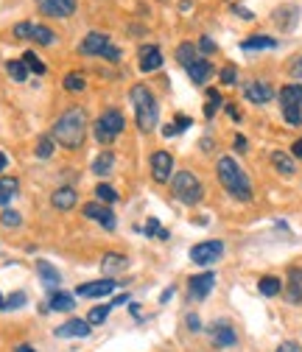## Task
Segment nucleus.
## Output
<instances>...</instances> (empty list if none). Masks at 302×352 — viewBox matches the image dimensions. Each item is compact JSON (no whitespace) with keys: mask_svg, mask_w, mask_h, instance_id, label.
<instances>
[{"mask_svg":"<svg viewBox=\"0 0 302 352\" xmlns=\"http://www.w3.org/2000/svg\"><path fill=\"white\" fill-rule=\"evenodd\" d=\"M51 138L56 143H62L65 148H81L84 146V138H87V112H84V107H70L54 123Z\"/></svg>","mask_w":302,"mask_h":352,"instance_id":"obj_1","label":"nucleus"},{"mask_svg":"<svg viewBox=\"0 0 302 352\" xmlns=\"http://www.w3.org/2000/svg\"><path fill=\"white\" fill-rule=\"evenodd\" d=\"M215 173H219L222 188L233 199H238V201H249L252 199V182H249V176L244 173V168L233 157H222L219 165H215Z\"/></svg>","mask_w":302,"mask_h":352,"instance_id":"obj_2","label":"nucleus"},{"mask_svg":"<svg viewBox=\"0 0 302 352\" xmlns=\"http://www.w3.org/2000/svg\"><path fill=\"white\" fill-rule=\"evenodd\" d=\"M132 104H135L138 129H140V131H151V129L157 126L160 107H157V98L151 96L149 87H143V84H135V87H132Z\"/></svg>","mask_w":302,"mask_h":352,"instance_id":"obj_3","label":"nucleus"},{"mask_svg":"<svg viewBox=\"0 0 302 352\" xmlns=\"http://www.w3.org/2000/svg\"><path fill=\"white\" fill-rule=\"evenodd\" d=\"M171 190H174V196H177L182 204H188V207H193V204H199V201L204 199V188H202V182L196 179V173H191V170L174 173V185H171Z\"/></svg>","mask_w":302,"mask_h":352,"instance_id":"obj_4","label":"nucleus"},{"mask_svg":"<svg viewBox=\"0 0 302 352\" xmlns=\"http://www.w3.org/2000/svg\"><path fill=\"white\" fill-rule=\"evenodd\" d=\"M280 104H283V118L291 126L302 123V84H285L280 90Z\"/></svg>","mask_w":302,"mask_h":352,"instance_id":"obj_5","label":"nucleus"},{"mask_svg":"<svg viewBox=\"0 0 302 352\" xmlns=\"http://www.w3.org/2000/svg\"><path fill=\"white\" fill-rule=\"evenodd\" d=\"M123 129H126L123 115H120L118 109H107V112L96 120V140L104 143V146H109L115 138H120V131H123Z\"/></svg>","mask_w":302,"mask_h":352,"instance_id":"obj_6","label":"nucleus"},{"mask_svg":"<svg viewBox=\"0 0 302 352\" xmlns=\"http://www.w3.org/2000/svg\"><path fill=\"white\" fill-rule=\"evenodd\" d=\"M14 36L17 39H34V42H39V45H54L56 42V34L48 25H34V23H17Z\"/></svg>","mask_w":302,"mask_h":352,"instance_id":"obj_7","label":"nucleus"},{"mask_svg":"<svg viewBox=\"0 0 302 352\" xmlns=\"http://www.w3.org/2000/svg\"><path fill=\"white\" fill-rule=\"evenodd\" d=\"M222 254H224L222 241H204V243H196L191 249V260L196 263V266H210V263H215Z\"/></svg>","mask_w":302,"mask_h":352,"instance_id":"obj_8","label":"nucleus"},{"mask_svg":"<svg viewBox=\"0 0 302 352\" xmlns=\"http://www.w3.org/2000/svg\"><path fill=\"white\" fill-rule=\"evenodd\" d=\"M171 173H174V157H171L168 151H154L151 154V176L154 182H168Z\"/></svg>","mask_w":302,"mask_h":352,"instance_id":"obj_9","label":"nucleus"},{"mask_svg":"<svg viewBox=\"0 0 302 352\" xmlns=\"http://www.w3.org/2000/svg\"><path fill=\"white\" fill-rule=\"evenodd\" d=\"M109 45H112V42H109V36H107V34L93 31V34H87V36L81 39L78 54H81V56H101V54H104Z\"/></svg>","mask_w":302,"mask_h":352,"instance_id":"obj_10","label":"nucleus"},{"mask_svg":"<svg viewBox=\"0 0 302 352\" xmlns=\"http://www.w3.org/2000/svg\"><path fill=\"white\" fill-rule=\"evenodd\" d=\"M39 12L54 20H65L76 12V0H39Z\"/></svg>","mask_w":302,"mask_h":352,"instance_id":"obj_11","label":"nucleus"},{"mask_svg":"<svg viewBox=\"0 0 302 352\" xmlns=\"http://www.w3.org/2000/svg\"><path fill=\"white\" fill-rule=\"evenodd\" d=\"M118 288L115 280H93V283H84L76 288V296H84V299H98V296H109L112 291Z\"/></svg>","mask_w":302,"mask_h":352,"instance_id":"obj_12","label":"nucleus"},{"mask_svg":"<svg viewBox=\"0 0 302 352\" xmlns=\"http://www.w3.org/2000/svg\"><path fill=\"white\" fill-rule=\"evenodd\" d=\"M84 215L87 218H93V221H98L104 230H115V212L107 207V204H101V201H90V204H84Z\"/></svg>","mask_w":302,"mask_h":352,"instance_id":"obj_13","label":"nucleus"},{"mask_svg":"<svg viewBox=\"0 0 302 352\" xmlns=\"http://www.w3.org/2000/svg\"><path fill=\"white\" fill-rule=\"evenodd\" d=\"M244 96L252 104H269L274 98V90H272V84H266V81H249L244 87Z\"/></svg>","mask_w":302,"mask_h":352,"instance_id":"obj_14","label":"nucleus"},{"mask_svg":"<svg viewBox=\"0 0 302 352\" xmlns=\"http://www.w3.org/2000/svg\"><path fill=\"white\" fill-rule=\"evenodd\" d=\"M90 327L93 324L87 319H70L62 327H56V336L59 338H87L90 336Z\"/></svg>","mask_w":302,"mask_h":352,"instance_id":"obj_15","label":"nucleus"},{"mask_svg":"<svg viewBox=\"0 0 302 352\" xmlns=\"http://www.w3.org/2000/svg\"><path fill=\"white\" fill-rule=\"evenodd\" d=\"M215 285V274L213 272H204L199 277H191V296L193 299H204Z\"/></svg>","mask_w":302,"mask_h":352,"instance_id":"obj_16","label":"nucleus"},{"mask_svg":"<svg viewBox=\"0 0 302 352\" xmlns=\"http://www.w3.org/2000/svg\"><path fill=\"white\" fill-rule=\"evenodd\" d=\"M160 67H162V54H160V48L143 45V48H140V70H143V73H151V70H160Z\"/></svg>","mask_w":302,"mask_h":352,"instance_id":"obj_17","label":"nucleus"},{"mask_svg":"<svg viewBox=\"0 0 302 352\" xmlns=\"http://www.w3.org/2000/svg\"><path fill=\"white\" fill-rule=\"evenodd\" d=\"M210 336H213V344H215V346H233V344L238 341L235 330H233L230 324H224V322H219V324H213Z\"/></svg>","mask_w":302,"mask_h":352,"instance_id":"obj_18","label":"nucleus"},{"mask_svg":"<svg viewBox=\"0 0 302 352\" xmlns=\"http://www.w3.org/2000/svg\"><path fill=\"white\" fill-rule=\"evenodd\" d=\"M36 272H39V277H42V283H45V288H51V291H56L59 288V283H62V274L51 266L48 260H39L36 263Z\"/></svg>","mask_w":302,"mask_h":352,"instance_id":"obj_19","label":"nucleus"},{"mask_svg":"<svg viewBox=\"0 0 302 352\" xmlns=\"http://www.w3.org/2000/svg\"><path fill=\"white\" fill-rule=\"evenodd\" d=\"M185 70H188V76H191V81H193V84H204V81L213 76V65H210L207 59H196V62H193V65H188Z\"/></svg>","mask_w":302,"mask_h":352,"instance_id":"obj_20","label":"nucleus"},{"mask_svg":"<svg viewBox=\"0 0 302 352\" xmlns=\"http://www.w3.org/2000/svg\"><path fill=\"white\" fill-rule=\"evenodd\" d=\"M272 165H274L277 173H283V176H294V173H296V162H294V157L285 154V151H272Z\"/></svg>","mask_w":302,"mask_h":352,"instance_id":"obj_21","label":"nucleus"},{"mask_svg":"<svg viewBox=\"0 0 302 352\" xmlns=\"http://www.w3.org/2000/svg\"><path fill=\"white\" fill-rule=\"evenodd\" d=\"M76 201H78V196H76L73 188H59V190H54V196H51V204H54L56 210H70V207H76Z\"/></svg>","mask_w":302,"mask_h":352,"instance_id":"obj_22","label":"nucleus"},{"mask_svg":"<svg viewBox=\"0 0 302 352\" xmlns=\"http://www.w3.org/2000/svg\"><path fill=\"white\" fill-rule=\"evenodd\" d=\"M285 294H288V302L302 305V269H291V274H288V285H285Z\"/></svg>","mask_w":302,"mask_h":352,"instance_id":"obj_23","label":"nucleus"},{"mask_svg":"<svg viewBox=\"0 0 302 352\" xmlns=\"http://www.w3.org/2000/svg\"><path fill=\"white\" fill-rule=\"evenodd\" d=\"M274 45H277V39L263 36V34H255V36H249V39L241 42L244 51H266V48H274Z\"/></svg>","mask_w":302,"mask_h":352,"instance_id":"obj_24","label":"nucleus"},{"mask_svg":"<svg viewBox=\"0 0 302 352\" xmlns=\"http://www.w3.org/2000/svg\"><path fill=\"white\" fill-rule=\"evenodd\" d=\"M101 266H104L107 274H115V272H123V269L129 266V257H123V254H118V252H107L104 260H101Z\"/></svg>","mask_w":302,"mask_h":352,"instance_id":"obj_25","label":"nucleus"},{"mask_svg":"<svg viewBox=\"0 0 302 352\" xmlns=\"http://www.w3.org/2000/svg\"><path fill=\"white\" fill-rule=\"evenodd\" d=\"M73 307H76V302H73L70 294H65V291H54V296H51V302H48V311L67 314V311H73Z\"/></svg>","mask_w":302,"mask_h":352,"instance_id":"obj_26","label":"nucleus"},{"mask_svg":"<svg viewBox=\"0 0 302 352\" xmlns=\"http://www.w3.org/2000/svg\"><path fill=\"white\" fill-rule=\"evenodd\" d=\"M17 188H20V182L14 176H3V179H0V207H6L17 196Z\"/></svg>","mask_w":302,"mask_h":352,"instance_id":"obj_27","label":"nucleus"},{"mask_svg":"<svg viewBox=\"0 0 302 352\" xmlns=\"http://www.w3.org/2000/svg\"><path fill=\"white\" fill-rule=\"evenodd\" d=\"M112 165H115V154H112V151H101V154L96 157V162H93V173L107 176V173L112 170Z\"/></svg>","mask_w":302,"mask_h":352,"instance_id":"obj_28","label":"nucleus"},{"mask_svg":"<svg viewBox=\"0 0 302 352\" xmlns=\"http://www.w3.org/2000/svg\"><path fill=\"white\" fill-rule=\"evenodd\" d=\"M84 87H87V78H84V73L73 70V73L65 76V90H67V93H81Z\"/></svg>","mask_w":302,"mask_h":352,"instance_id":"obj_29","label":"nucleus"},{"mask_svg":"<svg viewBox=\"0 0 302 352\" xmlns=\"http://www.w3.org/2000/svg\"><path fill=\"white\" fill-rule=\"evenodd\" d=\"M177 59H180V65L182 67H188V65H193L199 56H196V45H191V42H185V45H180L177 48Z\"/></svg>","mask_w":302,"mask_h":352,"instance_id":"obj_30","label":"nucleus"},{"mask_svg":"<svg viewBox=\"0 0 302 352\" xmlns=\"http://www.w3.org/2000/svg\"><path fill=\"white\" fill-rule=\"evenodd\" d=\"M257 288H261L263 296H277V294L283 291V283H280L277 277H263L261 283H257Z\"/></svg>","mask_w":302,"mask_h":352,"instance_id":"obj_31","label":"nucleus"},{"mask_svg":"<svg viewBox=\"0 0 302 352\" xmlns=\"http://www.w3.org/2000/svg\"><path fill=\"white\" fill-rule=\"evenodd\" d=\"M6 70H9V76H12L14 81H25V78H28V67H25L23 59H12V62H6Z\"/></svg>","mask_w":302,"mask_h":352,"instance_id":"obj_32","label":"nucleus"},{"mask_svg":"<svg viewBox=\"0 0 302 352\" xmlns=\"http://www.w3.org/2000/svg\"><path fill=\"white\" fill-rule=\"evenodd\" d=\"M109 311H112V305H98V307H93V311L87 314V322L90 324H101V322H107Z\"/></svg>","mask_w":302,"mask_h":352,"instance_id":"obj_33","label":"nucleus"},{"mask_svg":"<svg viewBox=\"0 0 302 352\" xmlns=\"http://www.w3.org/2000/svg\"><path fill=\"white\" fill-rule=\"evenodd\" d=\"M219 107H222V96H219V90H207V107H204V115L213 118L215 112H219Z\"/></svg>","mask_w":302,"mask_h":352,"instance_id":"obj_34","label":"nucleus"},{"mask_svg":"<svg viewBox=\"0 0 302 352\" xmlns=\"http://www.w3.org/2000/svg\"><path fill=\"white\" fill-rule=\"evenodd\" d=\"M54 146H56L54 138H39V143H36V157H39V160H48V157L54 154Z\"/></svg>","mask_w":302,"mask_h":352,"instance_id":"obj_35","label":"nucleus"},{"mask_svg":"<svg viewBox=\"0 0 302 352\" xmlns=\"http://www.w3.org/2000/svg\"><path fill=\"white\" fill-rule=\"evenodd\" d=\"M96 196H98L101 204H115V201H118V193H115V188H109V185H98V188H96Z\"/></svg>","mask_w":302,"mask_h":352,"instance_id":"obj_36","label":"nucleus"},{"mask_svg":"<svg viewBox=\"0 0 302 352\" xmlns=\"http://www.w3.org/2000/svg\"><path fill=\"white\" fill-rule=\"evenodd\" d=\"M23 62H25V67H28L31 73H36V76L45 73V65H42V62H39V56H36V54H31V51H28V54H23Z\"/></svg>","mask_w":302,"mask_h":352,"instance_id":"obj_37","label":"nucleus"},{"mask_svg":"<svg viewBox=\"0 0 302 352\" xmlns=\"http://www.w3.org/2000/svg\"><path fill=\"white\" fill-rule=\"evenodd\" d=\"M20 221H23V218H20V212H14V210H6L3 215H0V224H3V227H20Z\"/></svg>","mask_w":302,"mask_h":352,"instance_id":"obj_38","label":"nucleus"},{"mask_svg":"<svg viewBox=\"0 0 302 352\" xmlns=\"http://www.w3.org/2000/svg\"><path fill=\"white\" fill-rule=\"evenodd\" d=\"M20 305H25V294H12L3 305V311H14V307H20Z\"/></svg>","mask_w":302,"mask_h":352,"instance_id":"obj_39","label":"nucleus"},{"mask_svg":"<svg viewBox=\"0 0 302 352\" xmlns=\"http://www.w3.org/2000/svg\"><path fill=\"white\" fill-rule=\"evenodd\" d=\"M235 81H238L235 67H224V70H222V84H235Z\"/></svg>","mask_w":302,"mask_h":352,"instance_id":"obj_40","label":"nucleus"},{"mask_svg":"<svg viewBox=\"0 0 302 352\" xmlns=\"http://www.w3.org/2000/svg\"><path fill=\"white\" fill-rule=\"evenodd\" d=\"M199 51H204V54H213V51H215V42H213L210 36H202V39H199Z\"/></svg>","mask_w":302,"mask_h":352,"instance_id":"obj_41","label":"nucleus"},{"mask_svg":"<svg viewBox=\"0 0 302 352\" xmlns=\"http://www.w3.org/2000/svg\"><path fill=\"white\" fill-rule=\"evenodd\" d=\"M162 230H160V221L157 218H149V224H146V235H160Z\"/></svg>","mask_w":302,"mask_h":352,"instance_id":"obj_42","label":"nucleus"},{"mask_svg":"<svg viewBox=\"0 0 302 352\" xmlns=\"http://www.w3.org/2000/svg\"><path fill=\"white\" fill-rule=\"evenodd\" d=\"M101 56H104V59H109V62H118V59H120V51H118L115 45H109V48H107Z\"/></svg>","mask_w":302,"mask_h":352,"instance_id":"obj_43","label":"nucleus"},{"mask_svg":"<svg viewBox=\"0 0 302 352\" xmlns=\"http://www.w3.org/2000/svg\"><path fill=\"white\" fill-rule=\"evenodd\" d=\"M277 352H302V349H299V344H294V341H283V344L277 346Z\"/></svg>","mask_w":302,"mask_h":352,"instance_id":"obj_44","label":"nucleus"},{"mask_svg":"<svg viewBox=\"0 0 302 352\" xmlns=\"http://www.w3.org/2000/svg\"><path fill=\"white\" fill-rule=\"evenodd\" d=\"M191 126V118H177V123H174V129H177V135H180V131H185Z\"/></svg>","mask_w":302,"mask_h":352,"instance_id":"obj_45","label":"nucleus"},{"mask_svg":"<svg viewBox=\"0 0 302 352\" xmlns=\"http://www.w3.org/2000/svg\"><path fill=\"white\" fill-rule=\"evenodd\" d=\"M291 157H294V160H302V138L291 146Z\"/></svg>","mask_w":302,"mask_h":352,"instance_id":"obj_46","label":"nucleus"},{"mask_svg":"<svg viewBox=\"0 0 302 352\" xmlns=\"http://www.w3.org/2000/svg\"><path fill=\"white\" fill-rule=\"evenodd\" d=\"M291 73H294L296 78H302V56H299V59L294 62V67H291Z\"/></svg>","mask_w":302,"mask_h":352,"instance_id":"obj_47","label":"nucleus"},{"mask_svg":"<svg viewBox=\"0 0 302 352\" xmlns=\"http://www.w3.org/2000/svg\"><path fill=\"white\" fill-rule=\"evenodd\" d=\"M188 327H191V330H193V333H196V330H199V327H202V322H199V319H196V316H188Z\"/></svg>","mask_w":302,"mask_h":352,"instance_id":"obj_48","label":"nucleus"},{"mask_svg":"<svg viewBox=\"0 0 302 352\" xmlns=\"http://www.w3.org/2000/svg\"><path fill=\"white\" fill-rule=\"evenodd\" d=\"M227 112L233 115V120H241V112L235 109V104H227Z\"/></svg>","mask_w":302,"mask_h":352,"instance_id":"obj_49","label":"nucleus"},{"mask_svg":"<svg viewBox=\"0 0 302 352\" xmlns=\"http://www.w3.org/2000/svg\"><path fill=\"white\" fill-rule=\"evenodd\" d=\"M235 14H241L244 20H252V12H246V9H241V6H235Z\"/></svg>","mask_w":302,"mask_h":352,"instance_id":"obj_50","label":"nucleus"},{"mask_svg":"<svg viewBox=\"0 0 302 352\" xmlns=\"http://www.w3.org/2000/svg\"><path fill=\"white\" fill-rule=\"evenodd\" d=\"M235 148H238V151H244V148H246V140H244V138H241V135H238V138H235Z\"/></svg>","mask_w":302,"mask_h":352,"instance_id":"obj_51","label":"nucleus"},{"mask_svg":"<svg viewBox=\"0 0 302 352\" xmlns=\"http://www.w3.org/2000/svg\"><path fill=\"white\" fill-rule=\"evenodd\" d=\"M14 352H36V349H34V346H28V344H20Z\"/></svg>","mask_w":302,"mask_h":352,"instance_id":"obj_52","label":"nucleus"},{"mask_svg":"<svg viewBox=\"0 0 302 352\" xmlns=\"http://www.w3.org/2000/svg\"><path fill=\"white\" fill-rule=\"evenodd\" d=\"M6 162H9V160H6V154H3V151H0V173H3V168H6Z\"/></svg>","mask_w":302,"mask_h":352,"instance_id":"obj_53","label":"nucleus"},{"mask_svg":"<svg viewBox=\"0 0 302 352\" xmlns=\"http://www.w3.org/2000/svg\"><path fill=\"white\" fill-rule=\"evenodd\" d=\"M3 305H6V299H3V296H0V311H3Z\"/></svg>","mask_w":302,"mask_h":352,"instance_id":"obj_54","label":"nucleus"}]
</instances>
